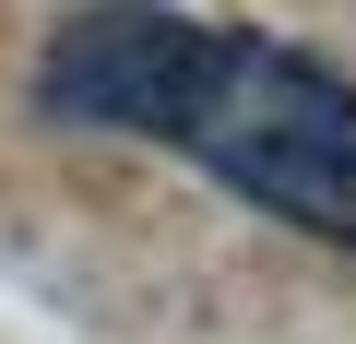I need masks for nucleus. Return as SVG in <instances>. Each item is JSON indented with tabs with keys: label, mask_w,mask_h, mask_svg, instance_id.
<instances>
[{
	"label": "nucleus",
	"mask_w": 356,
	"mask_h": 344,
	"mask_svg": "<svg viewBox=\"0 0 356 344\" xmlns=\"http://www.w3.org/2000/svg\"><path fill=\"white\" fill-rule=\"evenodd\" d=\"M24 107L72 142L166 154L273 238L356 261V72L309 36L191 0H72L24 60Z\"/></svg>",
	"instance_id": "obj_1"
}]
</instances>
